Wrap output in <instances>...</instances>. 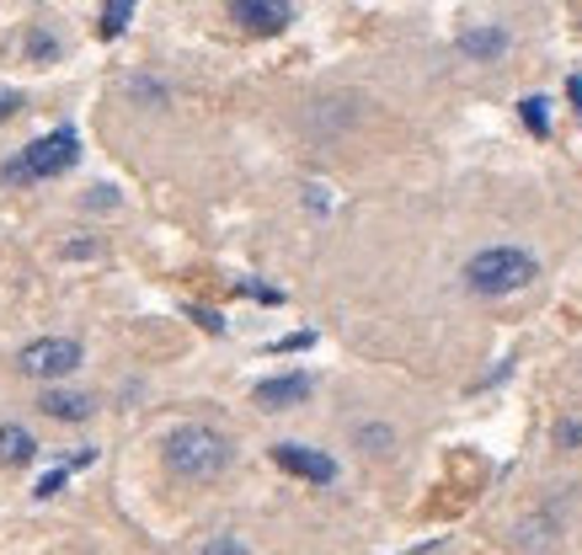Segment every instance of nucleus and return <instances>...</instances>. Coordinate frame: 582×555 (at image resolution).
<instances>
[{"instance_id":"f3484780","label":"nucleus","mask_w":582,"mask_h":555,"mask_svg":"<svg viewBox=\"0 0 582 555\" xmlns=\"http://www.w3.org/2000/svg\"><path fill=\"white\" fill-rule=\"evenodd\" d=\"M64 470H70V464H60V470H49V475H43V481H38V496H54L64 486Z\"/></svg>"},{"instance_id":"4468645a","label":"nucleus","mask_w":582,"mask_h":555,"mask_svg":"<svg viewBox=\"0 0 582 555\" xmlns=\"http://www.w3.org/2000/svg\"><path fill=\"white\" fill-rule=\"evenodd\" d=\"M28 60H60V38H49V32H28Z\"/></svg>"},{"instance_id":"0eeeda50","label":"nucleus","mask_w":582,"mask_h":555,"mask_svg":"<svg viewBox=\"0 0 582 555\" xmlns=\"http://www.w3.org/2000/svg\"><path fill=\"white\" fill-rule=\"evenodd\" d=\"M310 374H273V379H262L251 396H257V406L262 411H289V406H305L310 401Z\"/></svg>"},{"instance_id":"f8f14e48","label":"nucleus","mask_w":582,"mask_h":555,"mask_svg":"<svg viewBox=\"0 0 582 555\" xmlns=\"http://www.w3.org/2000/svg\"><path fill=\"white\" fill-rule=\"evenodd\" d=\"M545 107H551L545 96H523V102H519L523 124H529V134H534V139H545V134H551V113H545Z\"/></svg>"},{"instance_id":"6e6552de","label":"nucleus","mask_w":582,"mask_h":555,"mask_svg":"<svg viewBox=\"0 0 582 555\" xmlns=\"http://www.w3.org/2000/svg\"><path fill=\"white\" fill-rule=\"evenodd\" d=\"M38 411L54 417V422H86V417L96 411V401L92 396H81V390H54V385H49L43 401H38Z\"/></svg>"},{"instance_id":"7ed1b4c3","label":"nucleus","mask_w":582,"mask_h":555,"mask_svg":"<svg viewBox=\"0 0 582 555\" xmlns=\"http://www.w3.org/2000/svg\"><path fill=\"white\" fill-rule=\"evenodd\" d=\"M75 160H81V134H75V128H54V134L32 139L28 150H17L6 160V166H0V182H11V187L49 182V177H64Z\"/></svg>"},{"instance_id":"39448f33","label":"nucleus","mask_w":582,"mask_h":555,"mask_svg":"<svg viewBox=\"0 0 582 555\" xmlns=\"http://www.w3.org/2000/svg\"><path fill=\"white\" fill-rule=\"evenodd\" d=\"M230 22L251 38H278L294 22V6L289 0H230Z\"/></svg>"},{"instance_id":"9d476101","label":"nucleus","mask_w":582,"mask_h":555,"mask_svg":"<svg viewBox=\"0 0 582 555\" xmlns=\"http://www.w3.org/2000/svg\"><path fill=\"white\" fill-rule=\"evenodd\" d=\"M460 54H465V60H502V54H508V32H502V28L460 32Z\"/></svg>"},{"instance_id":"2eb2a0df","label":"nucleus","mask_w":582,"mask_h":555,"mask_svg":"<svg viewBox=\"0 0 582 555\" xmlns=\"http://www.w3.org/2000/svg\"><path fill=\"white\" fill-rule=\"evenodd\" d=\"M555 449H582V422H578V417L555 422Z\"/></svg>"},{"instance_id":"f257e3e1","label":"nucleus","mask_w":582,"mask_h":555,"mask_svg":"<svg viewBox=\"0 0 582 555\" xmlns=\"http://www.w3.org/2000/svg\"><path fill=\"white\" fill-rule=\"evenodd\" d=\"M160 460H166V470H172L177 481H187V486H209V481H219V475L230 470L236 449H230V438L219 428H209V422H183V428H172Z\"/></svg>"},{"instance_id":"20e7f679","label":"nucleus","mask_w":582,"mask_h":555,"mask_svg":"<svg viewBox=\"0 0 582 555\" xmlns=\"http://www.w3.org/2000/svg\"><path fill=\"white\" fill-rule=\"evenodd\" d=\"M81 342L75 337H43V342H28L22 353H17V369L28 374V379H64V374L81 369Z\"/></svg>"},{"instance_id":"f03ea898","label":"nucleus","mask_w":582,"mask_h":555,"mask_svg":"<svg viewBox=\"0 0 582 555\" xmlns=\"http://www.w3.org/2000/svg\"><path fill=\"white\" fill-rule=\"evenodd\" d=\"M534 278H540V262L523 247H487L465 262V289L481 300H508V294L529 289Z\"/></svg>"},{"instance_id":"a211bd4d","label":"nucleus","mask_w":582,"mask_h":555,"mask_svg":"<svg viewBox=\"0 0 582 555\" xmlns=\"http://www.w3.org/2000/svg\"><path fill=\"white\" fill-rule=\"evenodd\" d=\"M17 107H22V102H17V96H11V92H0V124H6V118H11V113H17Z\"/></svg>"},{"instance_id":"ddd939ff","label":"nucleus","mask_w":582,"mask_h":555,"mask_svg":"<svg viewBox=\"0 0 582 555\" xmlns=\"http://www.w3.org/2000/svg\"><path fill=\"white\" fill-rule=\"evenodd\" d=\"M358 443H364L368 454H391V449H396V432L391 428H364L358 432Z\"/></svg>"},{"instance_id":"9b49d317","label":"nucleus","mask_w":582,"mask_h":555,"mask_svg":"<svg viewBox=\"0 0 582 555\" xmlns=\"http://www.w3.org/2000/svg\"><path fill=\"white\" fill-rule=\"evenodd\" d=\"M128 22H134V0H102V22H96V32L113 43V38H123L128 32Z\"/></svg>"},{"instance_id":"423d86ee","label":"nucleus","mask_w":582,"mask_h":555,"mask_svg":"<svg viewBox=\"0 0 582 555\" xmlns=\"http://www.w3.org/2000/svg\"><path fill=\"white\" fill-rule=\"evenodd\" d=\"M273 464L310 481V486H332L337 481V460L321 454V449H305V443H273Z\"/></svg>"},{"instance_id":"6ab92c4d","label":"nucleus","mask_w":582,"mask_h":555,"mask_svg":"<svg viewBox=\"0 0 582 555\" xmlns=\"http://www.w3.org/2000/svg\"><path fill=\"white\" fill-rule=\"evenodd\" d=\"M567 96H572V107L582 113V75H572V81H567Z\"/></svg>"},{"instance_id":"1a4fd4ad","label":"nucleus","mask_w":582,"mask_h":555,"mask_svg":"<svg viewBox=\"0 0 582 555\" xmlns=\"http://www.w3.org/2000/svg\"><path fill=\"white\" fill-rule=\"evenodd\" d=\"M38 460V438L28 428H17V422H6L0 428V464L6 470H22V464Z\"/></svg>"},{"instance_id":"dca6fc26","label":"nucleus","mask_w":582,"mask_h":555,"mask_svg":"<svg viewBox=\"0 0 582 555\" xmlns=\"http://www.w3.org/2000/svg\"><path fill=\"white\" fill-rule=\"evenodd\" d=\"M198 555H251V551H246V545L236 540V534H219V540H209V545H204Z\"/></svg>"}]
</instances>
